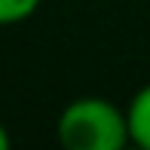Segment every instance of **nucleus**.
I'll use <instances>...</instances> for the list:
<instances>
[{
    "mask_svg": "<svg viewBox=\"0 0 150 150\" xmlns=\"http://www.w3.org/2000/svg\"><path fill=\"white\" fill-rule=\"evenodd\" d=\"M55 138L67 150H122L132 144L129 113L104 95H83L58 113Z\"/></svg>",
    "mask_w": 150,
    "mask_h": 150,
    "instance_id": "f257e3e1",
    "label": "nucleus"
},
{
    "mask_svg": "<svg viewBox=\"0 0 150 150\" xmlns=\"http://www.w3.org/2000/svg\"><path fill=\"white\" fill-rule=\"evenodd\" d=\"M129 113V132H132V144L141 150H150V83L141 86L126 104Z\"/></svg>",
    "mask_w": 150,
    "mask_h": 150,
    "instance_id": "f03ea898",
    "label": "nucleus"
},
{
    "mask_svg": "<svg viewBox=\"0 0 150 150\" xmlns=\"http://www.w3.org/2000/svg\"><path fill=\"white\" fill-rule=\"evenodd\" d=\"M43 0H0V28L6 25H18L25 18H31L40 9Z\"/></svg>",
    "mask_w": 150,
    "mask_h": 150,
    "instance_id": "7ed1b4c3",
    "label": "nucleus"
},
{
    "mask_svg": "<svg viewBox=\"0 0 150 150\" xmlns=\"http://www.w3.org/2000/svg\"><path fill=\"white\" fill-rule=\"evenodd\" d=\"M9 144H12V138H9V132H6V126L0 122V150H9Z\"/></svg>",
    "mask_w": 150,
    "mask_h": 150,
    "instance_id": "20e7f679",
    "label": "nucleus"
}]
</instances>
